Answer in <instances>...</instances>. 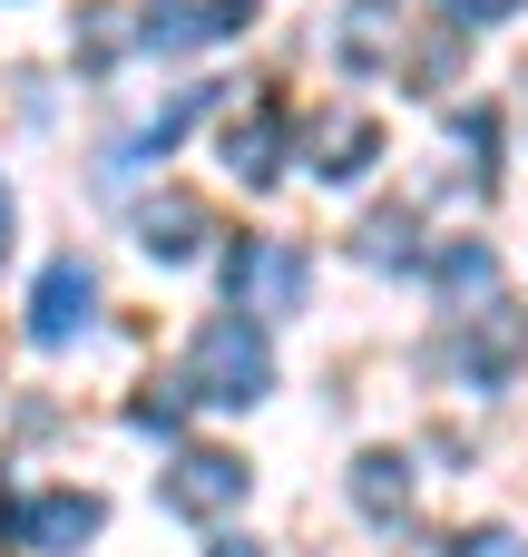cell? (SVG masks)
Listing matches in <instances>:
<instances>
[{"instance_id":"cell-1","label":"cell","mask_w":528,"mask_h":557,"mask_svg":"<svg viewBox=\"0 0 528 557\" xmlns=\"http://www.w3.org/2000/svg\"><path fill=\"white\" fill-rule=\"evenodd\" d=\"M186 392H196V401H216V411H245V401H265V392H274L265 323L225 304V313H216V323L186 343Z\"/></svg>"},{"instance_id":"cell-2","label":"cell","mask_w":528,"mask_h":557,"mask_svg":"<svg viewBox=\"0 0 528 557\" xmlns=\"http://www.w3.org/2000/svg\"><path fill=\"white\" fill-rule=\"evenodd\" d=\"M304 294H314L304 245H284V235H235V245H225V304H235V313L284 323V313H304Z\"/></svg>"},{"instance_id":"cell-3","label":"cell","mask_w":528,"mask_h":557,"mask_svg":"<svg viewBox=\"0 0 528 557\" xmlns=\"http://www.w3.org/2000/svg\"><path fill=\"white\" fill-rule=\"evenodd\" d=\"M245 490H255V470L235 450H176V470H167V509L176 519H235Z\"/></svg>"},{"instance_id":"cell-4","label":"cell","mask_w":528,"mask_h":557,"mask_svg":"<svg viewBox=\"0 0 528 557\" xmlns=\"http://www.w3.org/2000/svg\"><path fill=\"white\" fill-rule=\"evenodd\" d=\"M88 313H98V274L78 255L39 264V284H29V343H69V333H88Z\"/></svg>"},{"instance_id":"cell-5","label":"cell","mask_w":528,"mask_h":557,"mask_svg":"<svg viewBox=\"0 0 528 557\" xmlns=\"http://www.w3.org/2000/svg\"><path fill=\"white\" fill-rule=\"evenodd\" d=\"M0 519H10L29 548H49V557H78L88 539H98V529H108V509H98L88 490H39L29 509H0Z\"/></svg>"},{"instance_id":"cell-6","label":"cell","mask_w":528,"mask_h":557,"mask_svg":"<svg viewBox=\"0 0 528 557\" xmlns=\"http://www.w3.org/2000/svg\"><path fill=\"white\" fill-rule=\"evenodd\" d=\"M216 157L235 166V186H274L284 176V98H255L245 117H225Z\"/></svg>"},{"instance_id":"cell-7","label":"cell","mask_w":528,"mask_h":557,"mask_svg":"<svg viewBox=\"0 0 528 557\" xmlns=\"http://www.w3.org/2000/svg\"><path fill=\"white\" fill-rule=\"evenodd\" d=\"M519 362H528V313L490 294V304L470 313V333H461V372H470V382H509Z\"/></svg>"},{"instance_id":"cell-8","label":"cell","mask_w":528,"mask_h":557,"mask_svg":"<svg viewBox=\"0 0 528 557\" xmlns=\"http://www.w3.org/2000/svg\"><path fill=\"white\" fill-rule=\"evenodd\" d=\"M245 20H255V0H157L147 10V49H196V39H225Z\"/></svg>"},{"instance_id":"cell-9","label":"cell","mask_w":528,"mask_h":557,"mask_svg":"<svg viewBox=\"0 0 528 557\" xmlns=\"http://www.w3.org/2000/svg\"><path fill=\"white\" fill-rule=\"evenodd\" d=\"M304 157L343 186V176H363L372 157H382V127L363 117V108H333V117H314V137H304Z\"/></svg>"},{"instance_id":"cell-10","label":"cell","mask_w":528,"mask_h":557,"mask_svg":"<svg viewBox=\"0 0 528 557\" xmlns=\"http://www.w3.org/2000/svg\"><path fill=\"white\" fill-rule=\"evenodd\" d=\"M196 235H206V206H196V196H176V186H167V196H147V206H137V245H147L157 264H186V255H196Z\"/></svg>"},{"instance_id":"cell-11","label":"cell","mask_w":528,"mask_h":557,"mask_svg":"<svg viewBox=\"0 0 528 557\" xmlns=\"http://www.w3.org/2000/svg\"><path fill=\"white\" fill-rule=\"evenodd\" d=\"M402 499H412V460L402 450H363L353 460V509L363 519H402Z\"/></svg>"},{"instance_id":"cell-12","label":"cell","mask_w":528,"mask_h":557,"mask_svg":"<svg viewBox=\"0 0 528 557\" xmlns=\"http://www.w3.org/2000/svg\"><path fill=\"white\" fill-rule=\"evenodd\" d=\"M441 284H451L461 304H490V294H500V255H490V245H441Z\"/></svg>"},{"instance_id":"cell-13","label":"cell","mask_w":528,"mask_h":557,"mask_svg":"<svg viewBox=\"0 0 528 557\" xmlns=\"http://www.w3.org/2000/svg\"><path fill=\"white\" fill-rule=\"evenodd\" d=\"M127 39H147V20H127V10H88V20H78V59H88V69H108Z\"/></svg>"},{"instance_id":"cell-14","label":"cell","mask_w":528,"mask_h":557,"mask_svg":"<svg viewBox=\"0 0 528 557\" xmlns=\"http://www.w3.org/2000/svg\"><path fill=\"white\" fill-rule=\"evenodd\" d=\"M196 108H206V88H186V98H176V108H157V117H147V127H137V137H127V157H167V147H176V137H186V117H196Z\"/></svg>"},{"instance_id":"cell-15","label":"cell","mask_w":528,"mask_h":557,"mask_svg":"<svg viewBox=\"0 0 528 557\" xmlns=\"http://www.w3.org/2000/svg\"><path fill=\"white\" fill-rule=\"evenodd\" d=\"M186 401H196V392H186V382H147V392H137V401H127V421H137V431H157V441H167V431H176V421H186Z\"/></svg>"},{"instance_id":"cell-16","label":"cell","mask_w":528,"mask_h":557,"mask_svg":"<svg viewBox=\"0 0 528 557\" xmlns=\"http://www.w3.org/2000/svg\"><path fill=\"white\" fill-rule=\"evenodd\" d=\"M363 255H372V264H412V255H421V245H412V215H372V225H363Z\"/></svg>"},{"instance_id":"cell-17","label":"cell","mask_w":528,"mask_h":557,"mask_svg":"<svg viewBox=\"0 0 528 557\" xmlns=\"http://www.w3.org/2000/svg\"><path fill=\"white\" fill-rule=\"evenodd\" d=\"M461 147H470V176L490 186V147H500V117H490V108H470V117H461Z\"/></svg>"},{"instance_id":"cell-18","label":"cell","mask_w":528,"mask_h":557,"mask_svg":"<svg viewBox=\"0 0 528 557\" xmlns=\"http://www.w3.org/2000/svg\"><path fill=\"white\" fill-rule=\"evenodd\" d=\"M451 557H528V548H519V529H470Z\"/></svg>"},{"instance_id":"cell-19","label":"cell","mask_w":528,"mask_h":557,"mask_svg":"<svg viewBox=\"0 0 528 557\" xmlns=\"http://www.w3.org/2000/svg\"><path fill=\"white\" fill-rule=\"evenodd\" d=\"M509 10H519V0H451V20H461V29H470V20H509Z\"/></svg>"},{"instance_id":"cell-20","label":"cell","mask_w":528,"mask_h":557,"mask_svg":"<svg viewBox=\"0 0 528 557\" xmlns=\"http://www.w3.org/2000/svg\"><path fill=\"white\" fill-rule=\"evenodd\" d=\"M206 557H265V548H245V539H225V548H206Z\"/></svg>"},{"instance_id":"cell-21","label":"cell","mask_w":528,"mask_h":557,"mask_svg":"<svg viewBox=\"0 0 528 557\" xmlns=\"http://www.w3.org/2000/svg\"><path fill=\"white\" fill-rule=\"evenodd\" d=\"M0 245H10V196H0Z\"/></svg>"}]
</instances>
